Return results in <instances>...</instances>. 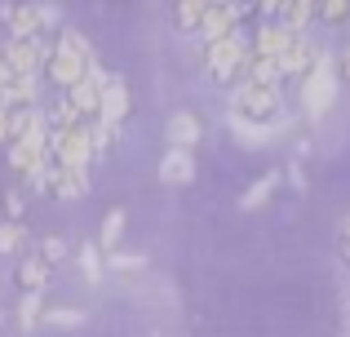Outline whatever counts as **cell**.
<instances>
[{
  "label": "cell",
  "mask_w": 350,
  "mask_h": 337,
  "mask_svg": "<svg viewBox=\"0 0 350 337\" xmlns=\"http://www.w3.org/2000/svg\"><path fill=\"white\" fill-rule=\"evenodd\" d=\"M315 58H319V49H315V44H310L306 36H293V40H288V49H284V53H280V58H275V62H280L284 80H288V76L306 80V71L315 67Z\"/></svg>",
  "instance_id": "cell-5"
},
{
  "label": "cell",
  "mask_w": 350,
  "mask_h": 337,
  "mask_svg": "<svg viewBox=\"0 0 350 337\" xmlns=\"http://www.w3.org/2000/svg\"><path fill=\"white\" fill-rule=\"evenodd\" d=\"M226 124H231V133L244 147H266V142H275L284 133V120H275V124H248V120H239V116H226Z\"/></svg>",
  "instance_id": "cell-9"
},
{
  "label": "cell",
  "mask_w": 350,
  "mask_h": 337,
  "mask_svg": "<svg viewBox=\"0 0 350 337\" xmlns=\"http://www.w3.org/2000/svg\"><path fill=\"white\" fill-rule=\"evenodd\" d=\"M44 178H49V196H58V200H80L89 191V178L85 173H71V169H62V165H44Z\"/></svg>",
  "instance_id": "cell-7"
},
{
  "label": "cell",
  "mask_w": 350,
  "mask_h": 337,
  "mask_svg": "<svg viewBox=\"0 0 350 337\" xmlns=\"http://www.w3.org/2000/svg\"><path fill=\"white\" fill-rule=\"evenodd\" d=\"M36 320H44L40 293H23V302H18V324H23V329H36Z\"/></svg>",
  "instance_id": "cell-18"
},
{
  "label": "cell",
  "mask_w": 350,
  "mask_h": 337,
  "mask_svg": "<svg viewBox=\"0 0 350 337\" xmlns=\"http://www.w3.org/2000/svg\"><path fill=\"white\" fill-rule=\"evenodd\" d=\"M315 18H324L328 27H342L350 18V5L346 0H328V5H315Z\"/></svg>",
  "instance_id": "cell-19"
},
{
  "label": "cell",
  "mask_w": 350,
  "mask_h": 337,
  "mask_svg": "<svg viewBox=\"0 0 350 337\" xmlns=\"http://www.w3.org/2000/svg\"><path fill=\"white\" fill-rule=\"evenodd\" d=\"M5 204H9V222H18V217H23V208H27V196H23V191H9Z\"/></svg>",
  "instance_id": "cell-25"
},
{
  "label": "cell",
  "mask_w": 350,
  "mask_h": 337,
  "mask_svg": "<svg viewBox=\"0 0 350 337\" xmlns=\"http://www.w3.org/2000/svg\"><path fill=\"white\" fill-rule=\"evenodd\" d=\"M5 142H9V111L0 107V147H5Z\"/></svg>",
  "instance_id": "cell-28"
},
{
  "label": "cell",
  "mask_w": 350,
  "mask_h": 337,
  "mask_svg": "<svg viewBox=\"0 0 350 337\" xmlns=\"http://www.w3.org/2000/svg\"><path fill=\"white\" fill-rule=\"evenodd\" d=\"M80 275L89 280V284H98V280H103V271H107V262H103V249H98V244H80Z\"/></svg>",
  "instance_id": "cell-15"
},
{
  "label": "cell",
  "mask_w": 350,
  "mask_h": 337,
  "mask_svg": "<svg viewBox=\"0 0 350 337\" xmlns=\"http://www.w3.org/2000/svg\"><path fill=\"white\" fill-rule=\"evenodd\" d=\"M129 116V89H124V80L111 76V85L103 89V111H98V124H107V129H120V120Z\"/></svg>",
  "instance_id": "cell-6"
},
{
  "label": "cell",
  "mask_w": 350,
  "mask_h": 337,
  "mask_svg": "<svg viewBox=\"0 0 350 337\" xmlns=\"http://www.w3.org/2000/svg\"><path fill=\"white\" fill-rule=\"evenodd\" d=\"M9 80H14V76H9V67H5V49H0V89H5Z\"/></svg>",
  "instance_id": "cell-29"
},
{
  "label": "cell",
  "mask_w": 350,
  "mask_h": 337,
  "mask_svg": "<svg viewBox=\"0 0 350 337\" xmlns=\"http://www.w3.org/2000/svg\"><path fill=\"white\" fill-rule=\"evenodd\" d=\"M280 89H262V85H235L231 103H226V116H239L248 124H275L280 120Z\"/></svg>",
  "instance_id": "cell-2"
},
{
  "label": "cell",
  "mask_w": 350,
  "mask_h": 337,
  "mask_svg": "<svg viewBox=\"0 0 350 337\" xmlns=\"http://www.w3.org/2000/svg\"><path fill=\"white\" fill-rule=\"evenodd\" d=\"M204 14H208V5H196V0H187V5H173V18H178L182 31H200Z\"/></svg>",
  "instance_id": "cell-17"
},
{
  "label": "cell",
  "mask_w": 350,
  "mask_h": 337,
  "mask_svg": "<svg viewBox=\"0 0 350 337\" xmlns=\"http://www.w3.org/2000/svg\"><path fill=\"white\" fill-rule=\"evenodd\" d=\"M120 235H124V208H111V213L103 217V235H98V249L111 253L120 244Z\"/></svg>",
  "instance_id": "cell-16"
},
{
  "label": "cell",
  "mask_w": 350,
  "mask_h": 337,
  "mask_svg": "<svg viewBox=\"0 0 350 337\" xmlns=\"http://www.w3.org/2000/svg\"><path fill=\"white\" fill-rule=\"evenodd\" d=\"M200 120L191 111H178V116H169V147H178V151H191L200 142Z\"/></svg>",
  "instance_id": "cell-11"
},
{
  "label": "cell",
  "mask_w": 350,
  "mask_h": 337,
  "mask_svg": "<svg viewBox=\"0 0 350 337\" xmlns=\"http://www.w3.org/2000/svg\"><path fill=\"white\" fill-rule=\"evenodd\" d=\"M0 329H5V306H0Z\"/></svg>",
  "instance_id": "cell-30"
},
{
  "label": "cell",
  "mask_w": 350,
  "mask_h": 337,
  "mask_svg": "<svg viewBox=\"0 0 350 337\" xmlns=\"http://www.w3.org/2000/svg\"><path fill=\"white\" fill-rule=\"evenodd\" d=\"M191 178H196V156H191V151L169 147V151H164V160H160V182H164V187H187Z\"/></svg>",
  "instance_id": "cell-8"
},
{
  "label": "cell",
  "mask_w": 350,
  "mask_h": 337,
  "mask_svg": "<svg viewBox=\"0 0 350 337\" xmlns=\"http://www.w3.org/2000/svg\"><path fill=\"white\" fill-rule=\"evenodd\" d=\"M49 160L71 173H85L94 165V138H89V124L80 129H62V133H49Z\"/></svg>",
  "instance_id": "cell-4"
},
{
  "label": "cell",
  "mask_w": 350,
  "mask_h": 337,
  "mask_svg": "<svg viewBox=\"0 0 350 337\" xmlns=\"http://www.w3.org/2000/svg\"><path fill=\"white\" fill-rule=\"evenodd\" d=\"M67 240H58V235H40V258L44 262H49V267H53V262H62V258H67Z\"/></svg>",
  "instance_id": "cell-21"
},
{
  "label": "cell",
  "mask_w": 350,
  "mask_h": 337,
  "mask_svg": "<svg viewBox=\"0 0 350 337\" xmlns=\"http://www.w3.org/2000/svg\"><path fill=\"white\" fill-rule=\"evenodd\" d=\"M5 18H9V40H36L40 36V5L5 9Z\"/></svg>",
  "instance_id": "cell-10"
},
{
  "label": "cell",
  "mask_w": 350,
  "mask_h": 337,
  "mask_svg": "<svg viewBox=\"0 0 350 337\" xmlns=\"http://www.w3.org/2000/svg\"><path fill=\"white\" fill-rule=\"evenodd\" d=\"M44 324H58V329H76V324H85V311H44Z\"/></svg>",
  "instance_id": "cell-23"
},
{
  "label": "cell",
  "mask_w": 350,
  "mask_h": 337,
  "mask_svg": "<svg viewBox=\"0 0 350 337\" xmlns=\"http://www.w3.org/2000/svg\"><path fill=\"white\" fill-rule=\"evenodd\" d=\"M288 178H293V187H297V191H306V173H301V165H288Z\"/></svg>",
  "instance_id": "cell-27"
},
{
  "label": "cell",
  "mask_w": 350,
  "mask_h": 337,
  "mask_svg": "<svg viewBox=\"0 0 350 337\" xmlns=\"http://www.w3.org/2000/svg\"><path fill=\"white\" fill-rule=\"evenodd\" d=\"M315 23V5L310 0H297V5H280V27L293 36H306V27Z\"/></svg>",
  "instance_id": "cell-12"
},
{
  "label": "cell",
  "mask_w": 350,
  "mask_h": 337,
  "mask_svg": "<svg viewBox=\"0 0 350 337\" xmlns=\"http://www.w3.org/2000/svg\"><path fill=\"white\" fill-rule=\"evenodd\" d=\"M337 80L350 85V49H342V58H337Z\"/></svg>",
  "instance_id": "cell-26"
},
{
  "label": "cell",
  "mask_w": 350,
  "mask_h": 337,
  "mask_svg": "<svg viewBox=\"0 0 350 337\" xmlns=\"http://www.w3.org/2000/svg\"><path fill=\"white\" fill-rule=\"evenodd\" d=\"M18 280H23L27 293H40L44 284H49V262L36 253V258H23V267H18Z\"/></svg>",
  "instance_id": "cell-13"
},
{
  "label": "cell",
  "mask_w": 350,
  "mask_h": 337,
  "mask_svg": "<svg viewBox=\"0 0 350 337\" xmlns=\"http://www.w3.org/2000/svg\"><path fill=\"white\" fill-rule=\"evenodd\" d=\"M346 337H350V320H346Z\"/></svg>",
  "instance_id": "cell-31"
},
{
  "label": "cell",
  "mask_w": 350,
  "mask_h": 337,
  "mask_svg": "<svg viewBox=\"0 0 350 337\" xmlns=\"http://www.w3.org/2000/svg\"><path fill=\"white\" fill-rule=\"evenodd\" d=\"M204 58H208V76H213L217 85H239V71H244V62H248V36L235 31V36H226V40L208 44Z\"/></svg>",
  "instance_id": "cell-3"
},
{
  "label": "cell",
  "mask_w": 350,
  "mask_h": 337,
  "mask_svg": "<svg viewBox=\"0 0 350 337\" xmlns=\"http://www.w3.org/2000/svg\"><path fill=\"white\" fill-rule=\"evenodd\" d=\"M337 89H342V80H337V58L319 49L315 67H310L306 80H301V107H306L310 120H319V116L337 103Z\"/></svg>",
  "instance_id": "cell-1"
},
{
  "label": "cell",
  "mask_w": 350,
  "mask_h": 337,
  "mask_svg": "<svg viewBox=\"0 0 350 337\" xmlns=\"http://www.w3.org/2000/svg\"><path fill=\"white\" fill-rule=\"evenodd\" d=\"M275 187H280V173H266V178H257L253 187L244 191V200H239V208H262L266 200L275 196Z\"/></svg>",
  "instance_id": "cell-14"
},
{
  "label": "cell",
  "mask_w": 350,
  "mask_h": 337,
  "mask_svg": "<svg viewBox=\"0 0 350 337\" xmlns=\"http://www.w3.org/2000/svg\"><path fill=\"white\" fill-rule=\"evenodd\" d=\"M133 267H146L142 253H111L107 258V271H133Z\"/></svg>",
  "instance_id": "cell-22"
},
{
  "label": "cell",
  "mask_w": 350,
  "mask_h": 337,
  "mask_svg": "<svg viewBox=\"0 0 350 337\" xmlns=\"http://www.w3.org/2000/svg\"><path fill=\"white\" fill-rule=\"evenodd\" d=\"M27 240V231L18 222H0V253H18Z\"/></svg>",
  "instance_id": "cell-20"
},
{
  "label": "cell",
  "mask_w": 350,
  "mask_h": 337,
  "mask_svg": "<svg viewBox=\"0 0 350 337\" xmlns=\"http://www.w3.org/2000/svg\"><path fill=\"white\" fill-rule=\"evenodd\" d=\"M337 253H342V262L350 267V213L337 222Z\"/></svg>",
  "instance_id": "cell-24"
},
{
  "label": "cell",
  "mask_w": 350,
  "mask_h": 337,
  "mask_svg": "<svg viewBox=\"0 0 350 337\" xmlns=\"http://www.w3.org/2000/svg\"><path fill=\"white\" fill-rule=\"evenodd\" d=\"M346 320H350V311H346Z\"/></svg>",
  "instance_id": "cell-32"
}]
</instances>
